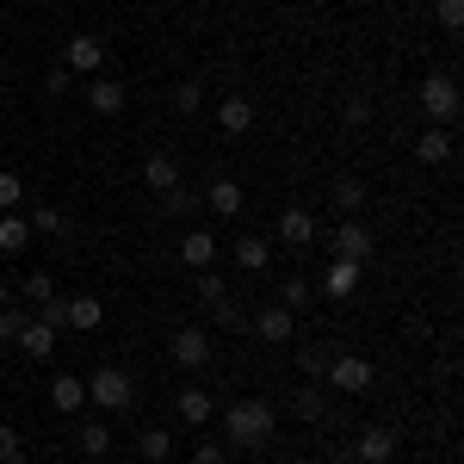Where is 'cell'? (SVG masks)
<instances>
[{"label":"cell","mask_w":464,"mask_h":464,"mask_svg":"<svg viewBox=\"0 0 464 464\" xmlns=\"http://www.w3.org/2000/svg\"><path fill=\"white\" fill-rule=\"evenodd\" d=\"M223 428H229V446H266L273 433H279V415H273V402H260V396H242V402H229L223 409Z\"/></svg>","instance_id":"6da1fadb"},{"label":"cell","mask_w":464,"mask_h":464,"mask_svg":"<svg viewBox=\"0 0 464 464\" xmlns=\"http://www.w3.org/2000/svg\"><path fill=\"white\" fill-rule=\"evenodd\" d=\"M328 248H334V260H353V266H365V260L378 254V236H372L359 217H341V223L328 229Z\"/></svg>","instance_id":"7a4b0ae2"},{"label":"cell","mask_w":464,"mask_h":464,"mask_svg":"<svg viewBox=\"0 0 464 464\" xmlns=\"http://www.w3.org/2000/svg\"><path fill=\"white\" fill-rule=\"evenodd\" d=\"M87 396H93L100 409H130V402H137V378H130L124 365H100V372L87 378Z\"/></svg>","instance_id":"3957f363"},{"label":"cell","mask_w":464,"mask_h":464,"mask_svg":"<svg viewBox=\"0 0 464 464\" xmlns=\"http://www.w3.org/2000/svg\"><path fill=\"white\" fill-rule=\"evenodd\" d=\"M415 100H421V118H433V124H452V118H459V81H452V74H428Z\"/></svg>","instance_id":"277c9868"},{"label":"cell","mask_w":464,"mask_h":464,"mask_svg":"<svg viewBox=\"0 0 464 464\" xmlns=\"http://www.w3.org/2000/svg\"><path fill=\"white\" fill-rule=\"evenodd\" d=\"M168 353L179 372H205L211 365V328H174L168 334Z\"/></svg>","instance_id":"5b68a950"},{"label":"cell","mask_w":464,"mask_h":464,"mask_svg":"<svg viewBox=\"0 0 464 464\" xmlns=\"http://www.w3.org/2000/svg\"><path fill=\"white\" fill-rule=\"evenodd\" d=\"M372 359H359V353H334L328 359V384L334 391H347V396H359V391H372Z\"/></svg>","instance_id":"8992f818"},{"label":"cell","mask_w":464,"mask_h":464,"mask_svg":"<svg viewBox=\"0 0 464 464\" xmlns=\"http://www.w3.org/2000/svg\"><path fill=\"white\" fill-rule=\"evenodd\" d=\"M63 69L74 81H93V74L106 69V44L100 37H69V50H63Z\"/></svg>","instance_id":"52a82bcc"},{"label":"cell","mask_w":464,"mask_h":464,"mask_svg":"<svg viewBox=\"0 0 464 464\" xmlns=\"http://www.w3.org/2000/svg\"><path fill=\"white\" fill-rule=\"evenodd\" d=\"M248 334H254V341H273V347H285L291 334H297V316H291V310H279V304H266L260 316H248Z\"/></svg>","instance_id":"ba28073f"},{"label":"cell","mask_w":464,"mask_h":464,"mask_svg":"<svg viewBox=\"0 0 464 464\" xmlns=\"http://www.w3.org/2000/svg\"><path fill=\"white\" fill-rule=\"evenodd\" d=\"M217 130H223V137H248L254 130V100L223 93V100H217Z\"/></svg>","instance_id":"9c48e42d"},{"label":"cell","mask_w":464,"mask_h":464,"mask_svg":"<svg viewBox=\"0 0 464 464\" xmlns=\"http://www.w3.org/2000/svg\"><path fill=\"white\" fill-rule=\"evenodd\" d=\"M124 100H130V93H124V81H111V74H93V81H87V106L100 111V118H118Z\"/></svg>","instance_id":"30bf717a"},{"label":"cell","mask_w":464,"mask_h":464,"mask_svg":"<svg viewBox=\"0 0 464 464\" xmlns=\"http://www.w3.org/2000/svg\"><path fill=\"white\" fill-rule=\"evenodd\" d=\"M316 236H322V223L310 211H297V205H291V211H279V242H285V248H310Z\"/></svg>","instance_id":"8fae6325"},{"label":"cell","mask_w":464,"mask_h":464,"mask_svg":"<svg viewBox=\"0 0 464 464\" xmlns=\"http://www.w3.org/2000/svg\"><path fill=\"white\" fill-rule=\"evenodd\" d=\"M211 260H217V236H211V229H186V236H179V266L205 273Z\"/></svg>","instance_id":"7c38bea8"},{"label":"cell","mask_w":464,"mask_h":464,"mask_svg":"<svg viewBox=\"0 0 464 464\" xmlns=\"http://www.w3.org/2000/svg\"><path fill=\"white\" fill-rule=\"evenodd\" d=\"M353 459L359 464H391L396 459V428H365L359 446H353Z\"/></svg>","instance_id":"4fadbf2b"},{"label":"cell","mask_w":464,"mask_h":464,"mask_svg":"<svg viewBox=\"0 0 464 464\" xmlns=\"http://www.w3.org/2000/svg\"><path fill=\"white\" fill-rule=\"evenodd\" d=\"M353 291H359V266H353V260H328V273H322V297L347 304Z\"/></svg>","instance_id":"5bb4252c"},{"label":"cell","mask_w":464,"mask_h":464,"mask_svg":"<svg viewBox=\"0 0 464 464\" xmlns=\"http://www.w3.org/2000/svg\"><path fill=\"white\" fill-rule=\"evenodd\" d=\"M81 402H87V384H81L74 372L50 378V409H56V415H81Z\"/></svg>","instance_id":"9a60e30c"},{"label":"cell","mask_w":464,"mask_h":464,"mask_svg":"<svg viewBox=\"0 0 464 464\" xmlns=\"http://www.w3.org/2000/svg\"><path fill=\"white\" fill-rule=\"evenodd\" d=\"M211 415H217L211 391H198V384H186V391H179V421H186V428H205Z\"/></svg>","instance_id":"2e32d148"},{"label":"cell","mask_w":464,"mask_h":464,"mask_svg":"<svg viewBox=\"0 0 464 464\" xmlns=\"http://www.w3.org/2000/svg\"><path fill=\"white\" fill-rule=\"evenodd\" d=\"M19 353H25V359H50V353H56V328H44V322H25V334H19Z\"/></svg>","instance_id":"e0dca14e"},{"label":"cell","mask_w":464,"mask_h":464,"mask_svg":"<svg viewBox=\"0 0 464 464\" xmlns=\"http://www.w3.org/2000/svg\"><path fill=\"white\" fill-rule=\"evenodd\" d=\"M446 155H452V137H446V130H440V124H433V130H421V137H415V161H421V168H440V161H446Z\"/></svg>","instance_id":"ac0fdd59"},{"label":"cell","mask_w":464,"mask_h":464,"mask_svg":"<svg viewBox=\"0 0 464 464\" xmlns=\"http://www.w3.org/2000/svg\"><path fill=\"white\" fill-rule=\"evenodd\" d=\"M266 260H273V242H266V236H242V242H236V266H242V273H266Z\"/></svg>","instance_id":"d6986e66"},{"label":"cell","mask_w":464,"mask_h":464,"mask_svg":"<svg viewBox=\"0 0 464 464\" xmlns=\"http://www.w3.org/2000/svg\"><path fill=\"white\" fill-rule=\"evenodd\" d=\"M143 186L174 192V186H179V161H174V155H149V161H143Z\"/></svg>","instance_id":"ffe728a7"},{"label":"cell","mask_w":464,"mask_h":464,"mask_svg":"<svg viewBox=\"0 0 464 464\" xmlns=\"http://www.w3.org/2000/svg\"><path fill=\"white\" fill-rule=\"evenodd\" d=\"M100 322H106V304H100V297H69V328L93 334Z\"/></svg>","instance_id":"44dd1931"},{"label":"cell","mask_w":464,"mask_h":464,"mask_svg":"<svg viewBox=\"0 0 464 464\" xmlns=\"http://www.w3.org/2000/svg\"><path fill=\"white\" fill-rule=\"evenodd\" d=\"M205 205H211L217 217H236V211H242V186H236V179H211Z\"/></svg>","instance_id":"7402d4cb"},{"label":"cell","mask_w":464,"mask_h":464,"mask_svg":"<svg viewBox=\"0 0 464 464\" xmlns=\"http://www.w3.org/2000/svg\"><path fill=\"white\" fill-rule=\"evenodd\" d=\"M74 446H81L87 459H106V452H111V428H106V421H81Z\"/></svg>","instance_id":"603a6c76"},{"label":"cell","mask_w":464,"mask_h":464,"mask_svg":"<svg viewBox=\"0 0 464 464\" xmlns=\"http://www.w3.org/2000/svg\"><path fill=\"white\" fill-rule=\"evenodd\" d=\"M310 304H316V285H310V279H279V310L297 316V310H310Z\"/></svg>","instance_id":"cb8c5ba5"},{"label":"cell","mask_w":464,"mask_h":464,"mask_svg":"<svg viewBox=\"0 0 464 464\" xmlns=\"http://www.w3.org/2000/svg\"><path fill=\"white\" fill-rule=\"evenodd\" d=\"M137 452H143L149 464H168V452H174V433H168V428H143V433H137Z\"/></svg>","instance_id":"d4e9b609"},{"label":"cell","mask_w":464,"mask_h":464,"mask_svg":"<svg viewBox=\"0 0 464 464\" xmlns=\"http://www.w3.org/2000/svg\"><path fill=\"white\" fill-rule=\"evenodd\" d=\"M25 242H32V223H25L19 211H6L0 217V254H19Z\"/></svg>","instance_id":"484cf974"},{"label":"cell","mask_w":464,"mask_h":464,"mask_svg":"<svg viewBox=\"0 0 464 464\" xmlns=\"http://www.w3.org/2000/svg\"><path fill=\"white\" fill-rule=\"evenodd\" d=\"M334 211H341V217L365 211V186H359V179H334Z\"/></svg>","instance_id":"4316f807"},{"label":"cell","mask_w":464,"mask_h":464,"mask_svg":"<svg viewBox=\"0 0 464 464\" xmlns=\"http://www.w3.org/2000/svg\"><path fill=\"white\" fill-rule=\"evenodd\" d=\"M168 106H174V111H179V118H192V111L205 106V87H198V81H179L174 93H168Z\"/></svg>","instance_id":"83f0119b"},{"label":"cell","mask_w":464,"mask_h":464,"mask_svg":"<svg viewBox=\"0 0 464 464\" xmlns=\"http://www.w3.org/2000/svg\"><path fill=\"white\" fill-rule=\"evenodd\" d=\"M25 322H32V310H0V347H19V334H25Z\"/></svg>","instance_id":"f1b7e54d"},{"label":"cell","mask_w":464,"mask_h":464,"mask_svg":"<svg viewBox=\"0 0 464 464\" xmlns=\"http://www.w3.org/2000/svg\"><path fill=\"white\" fill-rule=\"evenodd\" d=\"M211 322L223 328V334H248V316H242V310H236L229 297H223V304H211Z\"/></svg>","instance_id":"f546056e"},{"label":"cell","mask_w":464,"mask_h":464,"mask_svg":"<svg viewBox=\"0 0 464 464\" xmlns=\"http://www.w3.org/2000/svg\"><path fill=\"white\" fill-rule=\"evenodd\" d=\"M19 205H25V179L13 168H0V211H19Z\"/></svg>","instance_id":"4dcf8cb0"},{"label":"cell","mask_w":464,"mask_h":464,"mask_svg":"<svg viewBox=\"0 0 464 464\" xmlns=\"http://www.w3.org/2000/svg\"><path fill=\"white\" fill-rule=\"evenodd\" d=\"M161 211H168V217H192V211H198V192H186V186L161 192Z\"/></svg>","instance_id":"1f68e13d"},{"label":"cell","mask_w":464,"mask_h":464,"mask_svg":"<svg viewBox=\"0 0 464 464\" xmlns=\"http://www.w3.org/2000/svg\"><path fill=\"white\" fill-rule=\"evenodd\" d=\"M0 464H25V440H19V428H6V421H0Z\"/></svg>","instance_id":"d6a6232c"},{"label":"cell","mask_w":464,"mask_h":464,"mask_svg":"<svg viewBox=\"0 0 464 464\" xmlns=\"http://www.w3.org/2000/svg\"><path fill=\"white\" fill-rule=\"evenodd\" d=\"M25 223H32L37 236H56V229H63V211H56V205H32V217H25Z\"/></svg>","instance_id":"836d02e7"},{"label":"cell","mask_w":464,"mask_h":464,"mask_svg":"<svg viewBox=\"0 0 464 464\" xmlns=\"http://www.w3.org/2000/svg\"><path fill=\"white\" fill-rule=\"evenodd\" d=\"M291 409H297V421H322V391H316V384H304Z\"/></svg>","instance_id":"e575fe53"},{"label":"cell","mask_w":464,"mask_h":464,"mask_svg":"<svg viewBox=\"0 0 464 464\" xmlns=\"http://www.w3.org/2000/svg\"><path fill=\"white\" fill-rule=\"evenodd\" d=\"M297 365H304L310 378H322V372H328V347H322V341H304V353H297Z\"/></svg>","instance_id":"d590c367"},{"label":"cell","mask_w":464,"mask_h":464,"mask_svg":"<svg viewBox=\"0 0 464 464\" xmlns=\"http://www.w3.org/2000/svg\"><path fill=\"white\" fill-rule=\"evenodd\" d=\"M198 297H205V310H211V304H223V297H229V291H223V279H217L211 266H205V273H198Z\"/></svg>","instance_id":"8d00e7d4"},{"label":"cell","mask_w":464,"mask_h":464,"mask_svg":"<svg viewBox=\"0 0 464 464\" xmlns=\"http://www.w3.org/2000/svg\"><path fill=\"white\" fill-rule=\"evenodd\" d=\"M25 297H32V304H50V297H56V279H50V273H32V279H25Z\"/></svg>","instance_id":"74e56055"},{"label":"cell","mask_w":464,"mask_h":464,"mask_svg":"<svg viewBox=\"0 0 464 464\" xmlns=\"http://www.w3.org/2000/svg\"><path fill=\"white\" fill-rule=\"evenodd\" d=\"M44 93H50V100L74 93V74H69V69H50V74H44Z\"/></svg>","instance_id":"f35d334b"},{"label":"cell","mask_w":464,"mask_h":464,"mask_svg":"<svg viewBox=\"0 0 464 464\" xmlns=\"http://www.w3.org/2000/svg\"><path fill=\"white\" fill-rule=\"evenodd\" d=\"M341 118H347V124H365V118H372V100H365V93H347Z\"/></svg>","instance_id":"ab89813d"},{"label":"cell","mask_w":464,"mask_h":464,"mask_svg":"<svg viewBox=\"0 0 464 464\" xmlns=\"http://www.w3.org/2000/svg\"><path fill=\"white\" fill-rule=\"evenodd\" d=\"M440 25L459 32V25H464V0H440Z\"/></svg>","instance_id":"60d3db41"},{"label":"cell","mask_w":464,"mask_h":464,"mask_svg":"<svg viewBox=\"0 0 464 464\" xmlns=\"http://www.w3.org/2000/svg\"><path fill=\"white\" fill-rule=\"evenodd\" d=\"M192 464H229V452H223V446H198V452H192Z\"/></svg>","instance_id":"b9f144b4"},{"label":"cell","mask_w":464,"mask_h":464,"mask_svg":"<svg viewBox=\"0 0 464 464\" xmlns=\"http://www.w3.org/2000/svg\"><path fill=\"white\" fill-rule=\"evenodd\" d=\"M6 304H13V285H6V279H0V310H6Z\"/></svg>","instance_id":"7bdbcfd3"}]
</instances>
